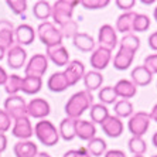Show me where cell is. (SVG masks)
Returning a JSON list of instances; mask_svg holds the SVG:
<instances>
[{"instance_id": "1", "label": "cell", "mask_w": 157, "mask_h": 157, "mask_svg": "<svg viewBox=\"0 0 157 157\" xmlns=\"http://www.w3.org/2000/svg\"><path fill=\"white\" fill-rule=\"evenodd\" d=\"M94 105V96L88 91H79L74 94L65 105V113L67 117L71 119H79V116L85 113V110L91 109Z\"/></svg>"}, {"instance_id": "2", "label": "cell", "mask_w": 157, "mask_h": 157, "mask_svg": "<svg viewBox=\"0 0 157 157\" xmlns=\"http://www.w3.org/2000/svg\"><path fill=\"white\" fill-rule=\"evenodd\" d=\"M34 135L44 146H54L59 140V132L57 130L54 123L47 119L37 122L34 126Z\"/></svg>"}, {"instance_id": "3", "label": "cell", "mask_w": 157, "mask_h": 157, "mask_svg": "<svg viewBox=\"0 0 157 157\" xmlns=\"http://www.w3.org/2000/svg\"><path fill=\"white\" fill-rule=\"evenodd\" d=\"M79 2H74V0H58L52 4L51 17L54 20V24H58L59 27L62 24L68 23L72 20L74 9L77 7Z\"/></svg>"}, {"instance_id": "4", "label": "cell", "mask_w": 157, "mask_h": 157, "mask_svg": "<svg viewBox=\"0 0 157 157\" xmlns=\"http://www.w3.org/2000/svg\"><path fill=\"white\" fill-rule=\"evenodd\" d=\"M37 36L40 41L45 47H54L62 44V34L59 31V27H57L51 21H44L37 27Z\"/></svg>"}, {"instance_id": "5", "label": "cell", "mask_w": 157, "mask_h": 157, "mask_svg": "<svg viewBox=\"0 0 157 157\" xmlns=\"http://www.w3.org/2000/svg\"><path fill=\"white\" fill-rule=\"evenodd\" d=\"M150 115L147 112H136L129 117L128 122V129L132 133V136H137V137H143L144 133H147L150 128Z\"/></svg>"}, {"instance_id": "6", "label": "cell", "mask_w": 157, "mask_h": 157, "mask_svg": "<svg viewBox=\"0 0 157 157\" xmlns=\"http://www.w3.org/2000/svg\"><path fill=\"white\" fill-rule=\"evenodd\" d=\"M4 110L13 121H17L27 116V103L24 98L20 95L7 96L4 101Z\"/></svg>"}, {"instance_id": "7", "label": "cell", "mask_w": 157, "mask_h": 157, "mask_svg": "<svg viewBox=\"0 0 157 157\" xmlns=\"http://www.w3.org/2000/svg\"><path fill=\"white\" fill-rule=\"evenodd\" d=\"M48 70V58L45 54H34L31 58L29 59L26 68H24V74L26 77H37L41 78Z\"/></svg>"}, {"instance_id": "8", "label": "cell", "mask_w": 157, "mask_h": 157, "mask_svg": "<svg viewBox=\"0 0 157 157\" xmlns=\"http://www.w3.org/2000/svg\"><path fill=\"white\" fill-rule=\"evenodd\" d=\"M51 112L50 103L43 98H34L27 103V116L34 117V119H45Z\"/></svg>"}, {"instance_id": "9", "label": "cell", "mask_w": 157, "mask_h": 157, "mask_svg": "<svg viewBox=\"0 0 157 157\" xmlns=\"http://www.w3.org/2000/svg\"><path fill=\"white\" fill-rule=\"evenodd\" d=\"M64 77H65L67 82L70 86L77 85L85 75V65L78 59H72L68 62V65L65 67V70L62 71Z\"/></svg>"}, {"instance_id": "10", "label": "cell", "mask_w": 157, "mask_h": 157, "mask_svg": "<svg viewBox=\"0 0 157 157\" xmlns=\"http://www.w3.org/2000/svg\"><path fill=\"white\" fill-rule=\"evenodd\" d=\"M110 59H112V50L99 45L91 54L89 64H91V67L94 68V71H102L109 65Z\"/></svg>"}, {"instance_id": "11", "label": "cell", "mask_w": 157, "mask_h": 157, "mask_svg": "<svg viewBox=\"0 0 157 157\" xmlns=\"http://www.w3.org/2000/svg\"><path fill=\"white\" fill-rule=\"evenodd\" d=\"M7 64L10 68L13 70H20L23 68V65H26V59H27V51L21 45L14 44L13 47H10L7 50Z\"/></svg>"}, {"instance_id": "12", "label": "cell", "mask_w": 157, "mask_h": 157, "mask_svg": "<svg viewBox=\"0 0 157 157\" xmlns=\"http://www.w3.org/2000/svg\"><path fill=\"white\" fill-rule=\"evenodd\" d=\"M45 57L48 59H51L57 67H67L70 62V52L65 48L64 44L59 45H54V47H48Z\"/></svg>"}, {"instance_id": "13", "label": "cell", "mask_w": 157, "mask_h": 157, "mask_svg": "<svg viewBox=\"0 0 157 157\" xmlns=\"http://www.w3.org/2000/svg\"><path fill=\"white\" fill-rule=\"evenodd\" d=\"M11 135L20 140H29L34 135V129L30 122V117L26 116L14 121V124L11 128Z\"/></svg>"}, {"instance_id": "14", "label": "cell", "mask_w": 157, "mask_h": 157, "mask_svg": "<svg viewBox=\"0 0 157 157\" xmlns=\"http://www.w3.org/2000/svg\"><path fill=\"white\" fill-rule=\"evenodd\" d=\"M98 43L101 44V47L113 50L117 45V36H116V29L110 26V24H103L99 29L98 33Z\"/></svg>"}, {"instance_id": "15", "label": "cell", "mask_w": 157, "mask_h": 157, "mask_svg": "<svg viewBox=\"0 0 157 157\" xmlns=\"http://www.w3.org/2000/svg\"><path fill=\"white\" fill-rule=\"evenodd\" d=\"M37 33L30 24H20L17 29H14V41L18 45H30L34 43Z\"/></svg>"}, {"instance_id": "16", "label": "cell", "mask_w": 157, "mask_h": 157, "mask_svg": "<svg viewBox=\"0 0 157 157\" xmlns=\"http://www.w3.org/2000/svg\"><path fill=\"white\" fill-rule=\"evenodd\" d=\"M135 54L136 52L133 50H130V48L119 47V51H117V54L115 55V58H113V67L117 71L128 70L129 67L132 65V62H133Z\"/></svg>"}, {"instance_id": "17", "label": "cell", "mask_w": 157, "mask_h": 157, "mask_svg": "<svg viewBox=\"0 0 157 157\" xmlns=\"http://www.w3.org/2000/svg\"><path fill=\"white\" fill-rule=\"evenodd\" d=\"M123 129H124V126H123L122 119H119L117 116H112V115H109V117L102 123L103 133H105L106 136L112 137V139L119 137V136L123 133Z\"/></svg>"}, {"instance_id": "18", "label": "cell", "mask_w": 157, "mask_h": 157, "mask_svg": "<svg viewBox=\"0 0 157 157\" xmlns=\"http://www.w3.org/2000/svg\"><path fill=\"white\" fill-rule=\"evenodd\" d=\"M14 26L9 20H0V45L6 50L14 45Z\"/></svg>"}, {"instance_id": "19", "label": "cell", "mask_w": 157, "mask_h": 157, "mask_svg": "<svg viewBox=\"0 0 157 157\" xmlns=\"http://www.w3.org/2000/svg\"><path fill=\"white\" fill-rule=\"evenodd\" d=\"M75 135H77V137H79L81 140L89 142V140L94 139L95 135H96L95 123L84 121V119H77V124H75Z\"/></svg>"}, {"instance_id": "20", "label": "cell", "mask_w": 157, "mask_h": 157, "mask_svg": "<svg viewBox=\"0 0 157 157\" xmlns=\"http://www.w3.org/2000/svg\"><path fill=\"white\" fill-rule=\"evenodd\" d=\"M113 89H115V92H116L117 98L126 99V101L132 99L133 96H136V94H137V86L129 79L117 81L116 85L113 86Z\"/></svg>"}, {"instance_id": "21", "label": "cell", "mask_w": 157, "mask_h": 157, "mask_svg": "<svg viewBox=\"0 0 157 157\" xmlns=\"http://www.w3.org/2000/svg\"><path fill=\"white\" fill-rule=\"evenodd\" d=\"M13 151L16 157H36L38 153V147L30 140H18L13 146Z\"/></svg>"}, {"instance_id": "22", "label": "cell", "mask_w": 157, "mask_h": 157, "mask_svg": "<svg viewBox=\"0 0 157 157\" xmlns=\"http://www.w3.org/2000/svg\"><path fill=\"white\" fill-rule=\"evenodd\" d=\"M130 77H132V82L136 86H146L153 79V74L150 72L144 65H137L136 68H133Z\"/></svg>"}, {"instance_id": "23", "label": "cell", "mask_w": 157, "mask_h": 157, "mask_svg": "<svg viewBox=\"0 0 157 157\" xmlns=\"http://www.w3.org/2000/svg\"><path fill=\"white\" fill-rule=\"evenodd\" d=\"M137 13L135 11H126L122 13L116 20V33H123V34H129V31H133V21Z\"/></svg>"}, {"instance_id": "24", "label": "cell", "mask_w": 157, "mask_h": 157, "mask_svg": "<svg viewBox=\"0 0 157 157\" xmlns=\"http://www.w3.org/2000/svg\"><path fill=\"white\" fill-rule=\"evenodd\" d=\"M43 88V78L37 77H24L21 78V88L20 91H23L26 95H36L41 91Z\"/></svg>"}, {"instance_id": "25", "label": "cell", "mask_w": 157, "mask_h": 157, "mask_svg": "<svg viewBox=\"0 0 157 157\" xmlns=\"http://www.w3.org/2000/svg\"><path fill=\"white\" fill-rule=\"evenodd\" d=\"M75 124H77V119H71V117H65L62 119L59 123V137L65 140V142H71L77 137L75 135Z\"/></svg>"}, {"instance_id": "26", "label": "cell", "mask_w": 157, "mask_h": 157, "mask_svg": "<svg viewBox=\"0 0 157 157\" xmlns=\"http://www.w3.org/2000/svg\"><path fill=\"white\" fill-rule=\"evenodd\" d=\"M82 79H84V85H85V88H86L85 91H88V92L96 91V89H99L103 84V75L99 72V71L85 72Z\"/></svg>"}, {"instance_id": "27", "label": "cell", "mask_w": 157, "mask_h": 157, "mask_svg": "<svg viewBox=\"0 0 157 157\" xmlns=\"http://www.w3.org/2000/svg\"><path fill=\"white\" fill-rule=\"evenodd\" d=\"M72 43L79 51L91 52L95 50V41H94V38L86 33H78L77 36L72 38Z\"/></svg>"}, {"instance_id": "28", "label": "cell", "mask_w": 157, "mask_h": 157, "mask_svg": "<svg viewBox=\"0 0 157 157\" xmlns=\"http://www.w3.org/2000/svg\"><path fill=\"white\" fill-rule=\"evenodd\" d=\"M47 86L51 92H64L67 88H70L68 82H67L65 77L62 72H54L47 81Z\"/></svg>"}, {"instance_id": "29", "label": "cell", "mask_w": 157, "mask_h": 157, "mask_svg": "<svg viewBox=\"0 0 157 157\" xmlns=\"http://www.w3.org/2000/svg\"><path fill=\"white\" fill-rule=\"evenodd\" d=\"M51 10H52V6L48 2L40 0V2H37L33 6V16L37 20H41L44 23L51 17Z\"/></svg>"}, {"instance_id": "30", "label": "cell", "mask_w": 157, "mask_h": 157, "mask_svg": "<svg viewBox=\"0 0 157 157\" xmlns=\"http://www.w3.org/2000/svg\"><path fill=\"white\" fill-rule=\"evenodd\" d=\"M89 115H91L92 123L102 124L103 122L109 117V109H108L105 105H102V103H94V105L91 106Z\"/></svg>"}, {"instance_id": "31", "label": "cell", "mask_w": 157, "mask_h": 157, "mask_svg": "<svg viewBox=\"0 0 157 157\" xmlns=\"http://www.w3.org/2000/svg\"><path fill=\"white\" fill-rule=\"evenodd\" d=\"M106 142L101 137H94L88 142V146H86V150L89 151L91 156H95V157H101V156H105L106 153Z\"/></svg>"}, {"instance_id": "32", "label": "cell", "mask_w": 157, "mask_h": 157, "mask_svg": "<svg viewBox=\"0 0 157 157\" xmlns=\"http://www.w3.org/2000/svg\"><path fill=\"white\" fill-rule=\"evenodd\" d=\"M115 116H117L119 119L122 117H130L132 115L135 113L133 110V105H132L130 101H126V99H121L115 103Z\"/></svg>"}, {"instance_id": "33", "label": "cell", "mask_w": 157, "mask_h": 157, "mask_svg": "<svg viewBox=\"0 0 157 157\" xmlns=\"http://www.w3.org/2000/svg\"><path fill=\"white\" fill-rule=\"evenodd\" d=\"M3 86H4V91L9 94V96L17 95V92L21 88V77L17 75V74H11V75L7 77Z\"/></svg>"}, {"instance_id": "34", "label": "cell", "mask_w": 157, "mask_h": 157, "mask_svg": "<svg viewBox=\"0 0 157 157\" xmlns=\"http://www.w3.org/2000/svg\"><path fill=\"white\" fill-rule=\"evenodd\" d=\"M128 147L130 150V153L135 156H143L147 150V144L143 137H137V136H132V139L128 142Z\"/></svg>"}, {"instance_id": "35", "label": "cell", "mask_w": 157, "mask_h": 157, "mask_svg": "<svg viewBox=\"0 0 157 157\" xmlns=\"http://www.w3.org/2000/svg\"><path fill=\"white\" fill-rule=\"evenodd\" d=\"M98 98L101 101L102 105H112V103H116L117 102V95L115 92L113 86H105L102 88L98 94Z\"/></svg>"}, {"instance_id": "36", "label": "cell", "mask_w": 157, "mask_h": 157, "mask_svg": "<svg viewBox=\"0 0 157 157\" xmlns=\"http://www.w3.org/2000/svg\"><path fill=\"white\" fill-rule=\"evenodd\" d=\"M150 27V18L146 14H136L133 21V31L136 33H144Z\"/></svg>"}, {"instance_id": "37", "label": "cell", "mask_w": 157, "mask_h": 157, "mask_svg": "<svg viewBox=\"0 0 157 157\" xmlns=\"http://www.w3.org/2000/svg\"><path fill=\"white\" fill-rule=\"evenodd\" d=\"M59 31L62 34V38L65 37V38H74V37L77 36L79 33V30H78V23L75 20H70L68 23L65 24H62L59 27Z\"/></svg>"}, {"instance_id": "38", "label": "cell", "mask_w": 157, "mask_h": 157, "mask_svg": "<svg viewBox=\"0 0 157 157\" xmlns=\"http://www.w3.org/2000/svg\"><path fill=\"white\" fill-rule=\"evenodd\" d=\"M121 47H126V48H130V50H133V51H137L140 48V38L137 36H135V34H124L123 38L121 40Z\"/></svg>"}, {"instance_id": "39", "label": "cell", "mask_w": 157, "mask_h": 157, "mask_svg": "<svg viewBox=\"0 0 157 157\" xmlns=\"http://www.w3.org/2000/svg\"><path fill=\"white\" fill-rule=\"evenodd\" d=\"M6 4L9 6L14 14H23L27 10V2L26 0H7Z\"/></svg>"}, {"instance_id": "40", "label": "cell", "mask_w": 157, "mask_h": 157, "mask_svg": "<svg viewBox=\"0 0 157 157\" xmlns=\"http://www.w3.org/2000/svg\"><path fill=\"white\" fill-rule=\"evenodd\" d=\"M79 3L88 10H99V9H105L109 4V0H82Z\"/></svg>"}, {"instance_id": "41", "label": "cell", "mask_w": 157, "mask_h": 157, "mask_svg": "<svg viewBox=\"0 0 157 157\" xmlns=\"http://www.w3.org/2000/svg\"><path fill=\"white\" fill-rule=\"evenodd\" d=\"M11 128V117L4 109H0V133H6Z\"/></svg>"}, {"instance_id": "42", "label": "cell", "mask_w": 157, "mask_h": 157, "mask_svg": "<svg viewBox=\"0 0 157 157\" xmlns=\"http://www.w3.org/2000/svg\"><path fill=\"white\" fill-rule=\"evenodd\" d=\"M143 65L146 67L151 74H157V54L147 55L144 58V64Z\"/></svg>"}, {"instance_id": "43", "label": "cell", "mask_w": 157, "mask_h": 157, "mask_svg": "<svg viewBox=\"0 0 157 157\" xmlns=\"http://www.w3.org/2000/svg\"><path fill=\"white\" fill-rule=\"evenodd\" d=\"M64 157H92L89 154V151L86 150V147H79L77 150H70L64 154Z\"/></svg>"}, {"instance_id": "44", "label": "cell", "mask_w": 157, "mask_h": 157, "mask_svg": "<svg viewBox=\"0 0 157 157\" xmlns=\"http://www.w3.org/2000/svg\"><path fill=\"white\" fill-rule=\"evenodd\" d=\"M136 2L135 0H117L116 2V6L121 10H123V13H126V11H132V9L135 7Z\"/></svg>"}, {"instance_id": "45", "label": "cell", "mask_w": 157, "mask_h": 157, "mask_svg": "<svg viewBox=\"0 0 157 157\" xmlns=\"http://www.w3.org/2000/svg\"><path fill=\"white\" fill-rule=\"evenodd\" d=\"M149 47L151 48V50H154V51H157V31H154L153 34H150L149 37Z\"/></svg>"}, {"instance_id": "46", "label": "cell", "mask_w": 157, "mask_h": 157, "mask_svg": "<svg viewBox=\"0 0 157 157\" xmlns=\"http://www.w3.org/2000/svg\"><path fill=\"white\" fill-rule=\"evenodd\" d=\"M105 157H126V154L122 150H108L105 153Z\"/></svg>"}, {"instance_id": "47", "label": "cell", "mask_w": 157, "mask_h": 157, "mask_svg": "<svg viewBox=\"0 0 157 157\" xmlns=\"http://www.w3.org/2000/svg\"><path fill=\"white\" fill-rule=\"evenodd\" d=\"M6 147H7V137H6L4 133H0V150L4 151Z\"/></svg>"}, {"instance_id": "48", "label": "cell", "mask_w": 157, "mask_h": 157, "mask_svg": "<svg viewBox=\"0 0 157 157\" xmlns=\"http://www.w3.org/2000/svg\"><path fill=\"white\" fill-rule=\"evenodd\" d=\"M7 77L9 75H7V72H6V70H4L3 67H0V85H4Z\"/></svg>"}, {"instance_id": "49", "label": "cell", "mask_w": 157, "mask_h": 157, "mask_svg": "<svg viewBox=\"0 0 157 157\" xmlns=\"http://www.w3.org/2000/svg\"><path fill=\"white\" fill-rule=\"evenodd\" d=\"M149 115H150V119H151V121H154L157 123V103L153 106V109H151V112H150Z\"/></svg>"}, {"instance_id": "50", "label": "cell", "mask_w": 157, "mask_h": 157, "mask_svg": "<svg viewBox=\"0 0 157 157\" xmlns=\"http://www.w3.org/2000/svg\"><path fill=\"white\" fill-rule=\"evenodd\" d=\"M6 54H7V50L3 47V45H0V61L6 57Z\"/></svg>"}, {"instance_id": "51", "label": "cell", "mask_w": 157, "mask_h": 157, "mask_svg": "<svg viewBox=\"0 0 157 157\" xmlns=\"http://www.w3.org/2000/svg\"><path fill=\"white\" fill-rule=\"evenodd\" d=\"M36 157H51V156H50L48 153H45V151H38Z\"/></svg>"}, {"instance_id": "52", "label": "cell", "mask_w": 157, "mask_h": 157, "mask_svg": "<svg viewBox=\"0 0 157 157\" xmlns=\"http://www.w3.org/2000/svg\"><path fill=\"white\" fill-rule=\"evenodd\" d=\"M151 142H153V144H154V147H157V132L153 135V137H151Z\"/></svg>"}, {"instance_id": "53", "label": "cell", "mask_w": 157, "mask_h": 157, "mask_svg": "<svg viewBox=\"0 0 157 157\" xmlns=\"http://www.w3.org/2000/svg\"><path fill=\"white\" fill-rule=\"evenodd\" d=\"M153 16H154V20L157 21V7L154 9V11H153Z\"/></svg>"}, {"instance_id": "54", "label": "cell", "mask_w": 157, "mask_h": 157, "mask_svg": "<svg viewBox=\"0 0 157 157\" xmlns=\"http://www.w3.org/2000/svg\"><path fill=\"white\" fill-rule=\"evenodd\" d=\"M133 157H144V156H133Z\"/></svg>"}, {"instance_id": "55", "label": "cell", "mask_w": 157, "mask_h": 157, "mask_svg": "<svg viewBox=\"0 0 157 157\" xmlns=\"http://www.w3.org/2000/svg\"><path fill=\"white\" fill-rule=\"evenodd\" d=\"M2 153H3V151H2V150H0V157H2Z\"/></svg>"}, {"instance_id": "56", "label": "cell", "mask_w": 157, "mask_h": 157, "mask_svg": "<svg viewBox=\"0 0 157 157\" xmlns=\"http://www.w3.org/2000/svg\"><path fill=\"white\" fill-rule=\"evenodd\" d=\"M153 157H157V154H156V156H153Z\"/></svg>"}]
</instances>
